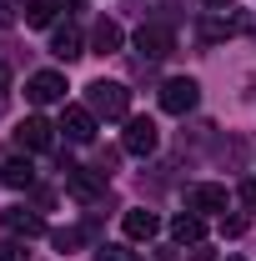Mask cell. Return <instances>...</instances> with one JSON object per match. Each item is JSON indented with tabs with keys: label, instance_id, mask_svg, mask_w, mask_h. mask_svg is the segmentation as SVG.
<instances>
[{
	"label": "cell",
	"instance_id": "e0dca14e",
	"mask_svg": "<svg viewBox=\"0 0 256 261\" xmlns=\"http://www.w3.org/2000/svg\"><path fill=\"white\" fill-rule=\"evenodd\" d=\"M96 261H141L131 246H116V241H106V246H96Z\"/></svg>",
	"mask_w": 256,
	"mask_h": 261
},
{
	"label": "cell",
	"instance_id": "7c38bea8",
	"mask_svg": "<svg viewBox=\"0 0 256 261\" xmlns=\"http://www.w3.org/2000/svg\"><path fill=\"white\" fill-rule=\"evenodd\" d=\"M121 226H126L131 241H151V236L161 231V221H156V211H126V221H121Z\"/></svg>",
	"mask_w": 256,
	"mask_h": 261
},
{
	"label": "cell",
	"instance_id": "cb8c5ba5",
	"mask_svg": "<svg viewBox=\"0 0 256 261\" xmlns=\"http://www.w3.org/2000/svg\"><path fill=\"white\" fill-rule=\"evenodd\" d=\"M10 91V65H0V96Z\"/></svg>",
	"mask_w": 256,
	"mask_h": 261
},
{
	"label": "cell",
	"instance_id": "8992f818",
	"mask_svg": "<svg viewBox=\"0 0 256 261\" xmlns=\"http://www.w3.org/2000/svg\"><path fill=\"white\" fill-rule=\"evenodd\" d=\"M61 130H65V141L86 146V141H96V116H91L86 106H65L61 111Z\"/></svg>",
	"mask_w": 256,
	"mask_h": 261
},
{
	"label": "cell",
	"instance_id": "ffe728a7",
	"mask_svg": "<svg viewBox=\"0 0 256 261\" xmlns=\"http://www.w3.org/2000/svg\"><path fill=\"white\" fill-rule=\"evenodd\" d=\"M15 15H20V5H15V0H0V31L15 25Z\"/></svg>",
	"mask_w": 256,
	"mask_h": 261
},
{
	"label": "cell",
	"instance_id": "9c48e42d",
	"mask_svg": "<svg viewBox=\"0 0 256 261\" xmlns=\"http://www.w3.org/2000/svg\"><path fill=\"white\" fill-rule=\"evenodd\" d=\"M186 211H196V216L226 211V186H216V181H201V186H191V191H186Z\"/></svg>",
	"mask_w": 256,
	"mask_h": 261
},
{
	"label": "cell",
	"instance_id": "44dd1931",
	"mask_svg": "<svg viewBox=\"0 0 256 261\" xmlns=\"http://www.w3.org/2000/svg\"><path fill=\"white\" fill-rule=\"evenodd\" d=\"M221 231H226V236H241V231H246V216H226Z\"/></svg>",
	"mask_w": 256,
	"mask_h": 261
},
{
	"label": "cell",
	"instance_id": "7402d4cb",
	"mask_svg": "<svg viewBox=\"0 0 256 261\" xmlns=\"http://www.w3.org/2000/svg\"><path fill=\"white\" fill-rule=\"evenodd\" d=\"M191 261H216V251H211V246H201V241H196V246H191Z\"/></svg>",
	"mask_w": 256,
	"mask_h": 261
},
{
	"label": "cell",
	"instance_id": "52a82bcc",
	"mask_svg": "<svg viewBox=\"0 0 256 261\" xmlns=\"http://www.w3.org/2000/svg\"><path fill=\"white\" fill-rule=\"evenodd\" d=\"M136 50H141L146 61H161V56L176 50V35L166 31V25H141V31H136Z\"/></svg>",
	"mask_w": 256,
	"mask_h": 261
},
{
	"label": "cell",
	"instance_id": "30bf717a",
	"mask_svg": "<svg viewBox=\"0 0 256 261\" xmlns=\"http://www.w3.org/2000/svg\"><path fill=\"white\" fill-rule=\"evenodd\" d=\"M5 231L31 241V236H45V221H40L35 211H25V206H10V211H5Z\"/></svg>",
	"mask_w": 256,
	"mask_h": 261
},
{
	"label": "cell",
	"instance_id": "d6986e66",
	"mask_svg": "<svg viewBox=\"0 0 256 261\" xmlns=\"http://www.w3.org/2000/svg\"><path fill=\"white\" fill-rule=\"evenodd\" d=\"M0 261H25V246L20 241H0Z\"/></svg>",
	"mask_w": 256,
	"mask_h": 261
},
{
	"label": "cell",
	"instance_id": "5b68a950",
	"mask_svg": "<svg viewBox=\"0 0 256 261\" xmlns=\"http://www.w3.org/2000/svg\"><path fill=\"white\" fill-rule=\"evenodd\" d=\"M50 141H56V126L40 121V116H25V121L15 126V146H20V151H50Z\"/></svg>",
	"mask_w": 256,
	"mask_h": 261
},
{
	"label": "cell",
	"instance_id": "6da1fadb",
	"mask_svg": "<svg viewBox=\"0 0 256 261\" xmlns=\"http://www.w3.org/2000/svg\"><path fill=\"white\" fill-rule=\"evenodd\" d=\"M86 111H91V116H106V121H126L131 91L121 81H91V86H86Z\"/></svg>",
	"mask_w": 256,
	"mask_h": 261
},
{
	"label": "cell",
	"instance_id": "277c9868",
	"mask_svg": "<svg viewBox=\"0 0 256 261\" xmlns=\"http://www.w3.org/2000/svg\"><path fill=\"white\" fill-rule=\"evenodd\" d=\"M121 151H131V156H151V151H156V121L131 116V121H126V136H121Z\"/></svg>",
	"mask_w": 256,
	"mask_h": 261
},
{
	"label": "cell",
	"instance_id": "5bb4252c",
	"mask_svg": "<svg viewBox=\"0 0 256 261\" xmlns=\"http://www.w3.org/2000/svg\"><path fill=\"white\" fill-rule=\"evenodd\" d=\"M0 181H5V186H15V191H25V186L35 181V166L25 161V156H15V161L0 166Z\"/></svg>",
	"mask_w": 256,
	"mask_h": 261
},
{
	"label": "cell",
	"instance_id": "8fae6325",
	"mask_svg": "<svg viewBox=\"0 0 256 261\" xmlns=\"http://www.w3.org/2000/svg\"><path fill=\"white\" fill-rule=\"evenodd\" d=\"M50 56H56V61H75V56H86L81 31H75V25H61V31L50 35Z\"/></svg>",
	"mask_w": 256,
	"mask_h": 261
},
{
	"label": "cell",
	"instance_id": "7a4b0ae2",
	"mask_svg": "<svg viewBox=\"0 0 256 261\" xmlns=\"http://www.w3.org/2000/svg\"><path fill=\"white\" fill-rule=\"evenodd\" d=\"M196 100H201V86L191 75H176V81L161 86V111L166 116H186V111H196Z\"/></svg>",
	"mask_w": 256,
	"mask_h": 261
},
{
	"label": "cell",
	"instance_id": "d4e9b609",
	"mask_svg": "<svg viewBox=\"0 0 256 261\" xmlns=\"http://www.w3.org/2000/svg\"><path fill=\"white\" fill-rule=\"evenodd\" d=\"M206 10H231V0H201Z\"/></svg>",
	"mask_w": 256,
	"mask_h": 261
},
{
	"label": "cell",
	"instance_id": "9a60e30c",
	"mask_svg": "<svg viewBox=\"0 0 256 261\" xmlns=\"http://www.w3.org/2000/svg\"><path fill=\"white\" fill-rule=\"evenodd\" d=\"M121 40H126V35H121V25H116V20H100L96 35H91L96 56H116V50H121Z\"/></svg>",
	"mask_w": 256,
	"mask_h": 261
},
{
	"label": "cell",
	"instance_id": "ac0fdd59",
	"mask_svg": "<svg viewBox=\"0 0 256 261\" xmlns=\"http://www.w3.org/2000/svg\"><path fill=\"white\" fill-rule=\"evenodd\" d=\"M50 241H56V251H75V246H81V231H50Z\"/></svg>",
	"mask_w": 256,
	"mask_h": 261
},
{
	"label": "cell",
	"instance_id": "2e32d148",
	"mask_svg": "<svg viewBox=\"0 0 256 261\" xmlns=\"http://www.w3.org/2000/svg\"><path fill=\"white\" fill-rule=\"evenodd\" d=\"M61 0H25V25H50Z\"/></svg>",
	"mask_w": 256,
	"mask_h": 261
},
{
	"label": "cell",
	"instance_id": "3957f363",
	"mask_svg": "<svg viewBox=\"0 0 256 261\" xmlns=\"http://www.w3.org/2000/svg\"><path fill=\"white\" fill-rule=\"evenodd\" d=\"M61 176H65V186L81 196V201H100V196H106V176H100V171H86V166H70V161H65Z\"/></svg>",
	"mask_w": 256,
	"mask_h": 261
},
{
	"label": "cell",
	"instance_id": "484cf974",
	"mask_svg": "<svg viewBox=\"0 0 256 261\" xmlns=\"http://www.w3.org/2000/svg\"><path fill=\"white\" fill-rule=\"evenodd\" d=\"M226 261H241V256H226Z\"/></svg>",
	"mask_w": 256,
	"mask_h": 261
},
{
	"label": "cell",
	"instance_id": "ba28073f",
	"mask_svg": "<svg viewBox=\"0 0 256 261\" xmlns=\"http://www.w3.org/2000/svg\"><path fill=\"white\" fill-rule=\"evenodd\" d=\"M25 96H31L35 106H50V100H65V75H56V70H35L31 81H25Z\"/></svg>",
	"mask_w": 256,
	"mask_h": 261
},
{
	"label": "cell",
	"instance_id": "603a6c76",
	"mask_svg": "<svg viewBox=\"0 0 256 261\" xmlns=\"http://www.w3.org/2000/svg\"><path fill=\"white\" fill-rule=\"evenodd\" d=\"M241 201H246V206H256V181H246V186H241Z\"/></svg>",
	"mask_w": 256,
	"mask_h": 261
},
{
	"label": "cell",
	"instance_id": "4fadbf2b",
	"mask_svg": "<svg viewBox=\"0 0 256 261\" xmlns=\"http://www.w3.org/2000/svg\"><path fill=\"white\" fill-rule=\"evenodd\" d=\"M171 236H176V241H181V246H196V241H201V236H206V221H201V216H196V211H181V216H176V221H171Z\"/></svg>",
	"mask_w": 256,
	"mask_h": 261
}]
</instances>
